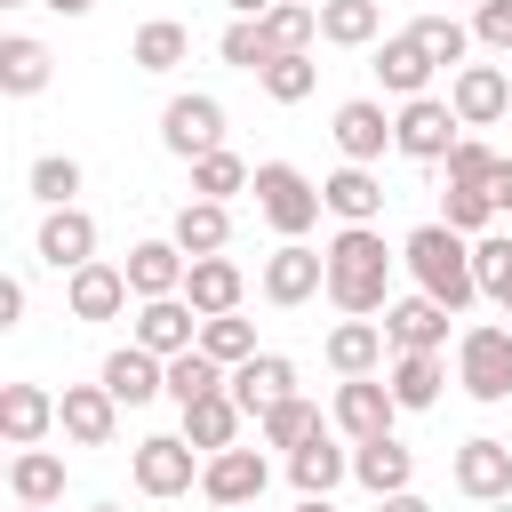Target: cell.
<instances>
[{"label": "cell", "mask_w": 512, "mask_h": 512, "mask_svg": "<svg viewBox=\"0 0 512 512\" xmlns=\"http://www.w3.org/2000/svg\"><path fill=\"white\" fill-rule=\"evenodd\" d=\"M320 256H328V304L344 320H368V312L392 304V248H384L376 224H344Z\"/></svg>", "instance_id": "cell-1"}, {"label": "cell", "mask_w": 512, "mask_h": 512, "mask_svg": "<svg viewBox=\"0 0 512 512\" xmlns=\"http://www.w3.org/2000/svg\"><path fill=\"white\" fill-rule=\"evenodd\" d=\"M400 264L416 272V296H432V304H448V312H464V304L480 296L472 240H464V232H448L440 216H432V224H416V232L400 240Z\"/></svg>", "instance_id": "cell-2"}, {"label": "cell", "mask_w": 512, "mask_h": 512, "mask_svg": "<svg viewBox=\"0 0 512 512\" xmlns=\"http://www.w3.org/2000/svg\"><path fill=\"white\" fill-rule=\"evenodd\" d=\"M248 192H256V216H264L280 240H304V232L320 224V208H328V200H320V184H312L304 168H288V160H264Z\"/></svg>", "instance_id": "cell-3"}, {"label": "cell", "mask_w": 512, "mask_h": 512, "mask_svg": "<svg viewBox=\"0 0 512 512\" xmlns=\"http://www.w3.org/2000/svg\"><path fill=\"white\" fill-rule=\"evenodd\" d=\"M456 384H464L480 408L512 400V328H496V320L464 328V336H456Z\"/></svg>", "instance_id": "cell-4"}, {"label": "cell", "mask_w": 512, "mask_h": 512, "mask_svg": "<svg viewBox=\"0 0 512 512\" xmlns=\"http://www.w3.org/2000/svg\"><path fill=\"white\" fill-rule=\"evenodd\" d=\"M456 144H464V120H456L448 96H408V104L392 112V152H408V160H448Z\"/></svg>", "instance_id": "cell-5"}, {"label": "cell", "mask_w": 512, "mask_h": 512, "mask_svg": "<svg viewBox=\"0 0 512 512\" xmlns=\"http://www.w3.org/2000/svg\"><path fill=\"white\" fill-rule=\"evenodd\" d=\"M128 472H136V488H144V496H184L208 464H200V448H192L184 432H152V440H136V448H128Z\"/></svg>", "instance_id": "cell-6"}, {"label": "cell", "mask_w": 512, "mask_h": 512, "mask_svg": "<svg viewBox=\"0 0 512 512\" xmlns=\"http://www.w3.org/2000/svg\"><path fill=\"white\" fill-rule=\"evenodd\" d=\"M160 144L176 152V160H208V152H224V104L216 96H168L160 104Z\"/></svg>", "instance_id": "cell-7"}, {"label": "cell", "mask_w": 512, "mask_h": 512, "mask_svg": "<svg viewBox=\"0 0 512 512\" xmlns=\"http://www.w3.org/2000/svg\"><path fill=\"white\" fill-rule=\"evenodd\" d=\"M256 288H264V304H280V312H296L304 296H328V256H320V248H304V240H280V248L264 256V272H256Z\"/></svg>", "instance_id": "cell-8"}, {"label": "cell", "mask_w": 512, "mask_h": 512, "mask_svg": "<svg viewBox=\"0 0 512 512\" xmlns=\"http://www.w3.org/2000/svg\"><path fill=\"white\" fill-rule=\"evenodd\" d=\"M448 480H456V496H472V504H512V440H496V432L464 440V448L448 456Z\"/></svg>", "instance_id": "cell-9"}, {"label": "cell", "mask_w": 512, "mask_h": 512, "mask_svg": "<svg viewBox=\"0 0 512 512\" xmlns=\"http://www.w3.org/2000/svg\"><path fill=\"white\" fill-rule=\"evenodd\" d=\"M392 416H400V400H392V384L384 376H344L336 384V432L360 448V440H392Z\"/></svg>", "instance_id": "cell-10"}, {"label": "cell", "mask_w": 512, "mask_h": 512, "mask_svg": "<svg viewBox=\"0 0 512 512\" xmlns=\"http://www.w3.org/2000/svg\"><path fill=\"white\" fill-rule=\"evenodd\" d=\"M32 256L72 280L80 264H96V216H88V208H48L40 232H32Z\"/></svg>", "instance_id": "cell-11"}, {"label": "cell", "mask_w": 512, "mask_h": 512, "mask_svg": "<svg viewBox=\"0 0 512 512\" xmlns=\"http://www.w3.org/2000/svg\"><path fill=\"white\" fill-rule=\"evenodd\" d=\"M448 104H456L464 128H496L512 112V72L504 64H464V72H448Z\"/></svg>", "instance_id": "cell-12"}, {"label": "cell", "mask_w": 512, "mask_h": 512, "mask_svg": "<svg viewBox=\"0 0 512 512\" xmlns=\"http://www.w3.org/2000/svg\"><path fill=\"white\" fill-rule=\"evenodd\" d=\"M56 424H64L72 448H112V432H120V400H112L104 384H64V392H56Z\"/></svg>", "instance_id": "cell-13"}, {"label": "cell", "mask_w": 512, "mask_h": 512, "mask_svg": "<svg viewBox=\"0 0 512 512\" xmlns=\"http://www.w3.org/2000/svg\"><path fill=\"white\" fill-rule=\"evenodd\" d=\"M264 480H272V464H264L256 448H224V456H208V472H200V496H208L216 512H248V504L264 496Z\"/></svg>", "instance_id": "cell-14"}, {"label": "cell", "mask_w": 512, "mask_h": 512, "mask_svg": "<svg viewBox=\"0 0 512 512\" xmlns=\"http://www.w3.org/2000/svg\"><path fill=\"white\" fill-rule=\"evenodd\" d=\"M128 344H144V352H160V360H176V352H200V312H192L184 296L136 304V328H128Z\"/></svg>", "instance_id": "cell-15"}, {"label": "cell", "mask_w": 512, "mask_h": 512, "mask_svg": "<svg viewBox=\"0 0 512 512\" xmlns=\"http://www.w3.org/2000/svg\"><path fill=\"white\" fill-rule=\"evenodd\" d=\"M448 304H432V296H392L384 304V344L392 352H448Z\"/></svg>", "instance_id": "cell-16"}, {"label": "cell", "mask_w": 512, "mask_h": 512, "mask_svg": "<svg viewBox=\"0 0 512 512\" xmlns=\"http://www.w3.org/2000/svg\"><path fill=\"white\" fill-rule=\"evenodd\" d=\"M96 384H104L120 408H144V400H160V392H168V360H160V352H144V344H120V352H104Z\"/></svg>", "instance_id": "cell-17"}, {"label": "cell", "mask_w": 512, "mask_h": 512, "mask_svg": "<svg viewBox=\"0 0 512 512\" xmlns=\"http://www.w3.org/2000/svg\"><path fill=\"white\" fill-rule=\"evenodd\" d=\"M336 152L352 160V168H376L384 160V144H392V112L376 104V96H352V104H336Z\"/></svg>", "instance_id": "cell-18"}, {"label": "cell", "mask_w": 512, "mask_h": 512, "mask_svg": "<svg viewBox=\"0 0 512 512\" xmlns=\"http://www.w3.org/2000/svg\"><path fill=\"white\" fill-rule=\"evenodd\" d=\"M120 272H128L136 304H160V296H184V272H192V256H184L176 240H136Z\"/></svg>", "instance_id": "cell-19"}, {"label": "cell", "mask_w": 512, "mask_h": 512, "mask_svg": "<svg viewBox=\"0 0 512 512\" xmlns=\"http://www.w3.org/2000/svg\"><path fill=\"white\" fill-rule=\"evenodd\" d=\"M128 296H136V288H128V272H120V264H104V256H96V264H80V272L64 280V312H72V320H120V312H128Z\"/></svg>", "instance_id": "cell-20"}, {"label": "cell", "mask_w": 512, "mask_h": 512, "mask_svg": "<svg viewBox=\"0 0 512 512\" xmlns=\"http://www.w3.org/2000/svg\"><path fill=\"white\" fill-rule=\"evenodd\" d=\"M240 296H248V272H240L232 256H200V264L184 272V304H192L200 320H224V312H240Z\"/></svg>", "instance_id": "cell-21"}, {"label": "cell", "mask_w": 512, "mask_h": 512, "mask_svg": "<svg viewBox=\"0 0 512 512\" xmlns=\"http://www.w3.org/2000/svg\"><path fill=\"white\" fill-rule=\"evenodd\" d=\"M232 400H240L248 416L296 400V360H288V352H256V360H240V368H232Z\"/></svg>", "instance_id": "cell-22"}, {"label": "cell", "mask_w": 512, "mask_h": 512, "mask_svg": "<svg viewBox=\"0 0 512 512\" xmlns=\"http://www.w3.org/2000/svg\"><path fill=\"white\" fill-rule=\"evenodd\" d=\"M0 432H8V448H40L56 432V392L48 384H0Z\"/></svg>", "instance_id": "cell-23"}, {"label": "cell", "mask_w": 512, "mask_h": 512, "mask_svg": "<svg viewBox=\"0 0 512 512\" xmlns=\"http://www.w3.org/2000/svg\"><path fill=\"white\" fill-rule=\"evenodd\" d=\"M320 200H328V216H336V224H376V216H384V176L344 160L336 176H320Z\"/></svg>", "instance_id": "cell-24"}, {"label": "cell", "mask_w": 512, "mask_h": 512, "mask_svg": "<svg viewBox=\"0 0 512 512\" xmlns=\"http://www.w3.org/2000/svg\"><path fill=\"white\" fill-rule=\"evenodd\" d=\"M432 72H440V64L416 48V32H392V40H376V80H384L400 104H408V96H432Z\"/></svg>", "instance_id": "cell-25"}, {"label": "cell", "mask_w": 512, "mask_h": 512, "mask_svg": "<svg viewBox=\"0 0 512 512\" xmlns=\"http://www.w3.org/2000/svg\"><path fill=\"white\" fill-rule=\"evenodd\" d=\"M168 240H176L192 264H200V256H224V248H232V208H224V200H184L176 224H168Z\"/></svg>", "instance_id": "cell-26"}, {"label": "cell", "mask_w": 512, "mask_h": 512, "mask_svg": "<svg viewBox=\"0 0 512 512\" xmlns=\"http://www.w3.org/2000/svg\"><path fill=\"white\" fill-rule=\"evenodd\" d=\"M352 480H360L368 496H408L416 448H400V440H360V448H352Z\"/></svg>", "instance_id": "cell-27"}, {"label": "cell", "mask_w": 512, "mask_h": 512, "mask_svg": "<svg viewBox=\"0 0 512 512\" xmlns=\"http://www.w3.org/2000/svg\"><path fill=\"white\" fill-rule=\"evenodd\" d=\"M320 352H328L336 376H376L384 368V320H336Z\"/></svg>", "instance_id": "cell-28"}, {"label": "cell", "mask_w": 512, "mask_h": 512, "mask_svg": "<svg viewBox=\"0 0 512 512\" xmlns=\"http://www.w3.org/2000/svg\"><path fill=\"white\" fill-rule=\"evenodd\" d=\"M48 72H56L48 40H32V32H8V40H0V88H8V96H40Z\"/></svg>", "instance_id": "cell-29"}, {"label": "cell", "mask_w": 512, "mask_h": 512, "mask_svg": "<svg viewBox=\"0 0 512 512\" xmlns=\"http://www.w3.org/2000/svg\"><path fill=\"white\" fill-rule=\"evenodd\" d=\"M240 400L232 392H216V400H200V408H184V440L200 448V456H224V448H240Z\"/></svg>", "instance_id": "cell-30"}, {"label": "cell", "mask_w": 512, "mask_h": 512, "mask_svg": "<svg viewBox=\"0 0 512 512\" xmlns=\"http://www.w3.org/2000/svg\"><path fill=\"white\" fill-rule=\"evenodd\" d=\"M288 480H296V496H328L336 480H352V448H336V440L320 432V440H304V448L288 456Z\"/></svg>", "instance_id": "cell-31"}, {"label": "cell", "mask_w": 512, "mask_h": 512, "mask_svg": "<svg viewBox=\"0 0 512 512\" xmlns=\"http://www.w3.org/2000/svg\"><path fill=\"white\" fill-rule=\"evenodd\" d=\"M384 0H320V40L328 48H376Z\"/></svg>", "instance_id": "cell-32"}, {"label": "cell", "mask_w": 512, "mask_h": 512, "mask_svg": "<svg viewBox=\"0 0 512 512\" xmlns=\"http://www.w3.org/2000/svg\"><path fill=\"white\" fill-rule=\"evenodd\" d=\"M192 56V32L176 24V16H152V24H136V40H128V64L136 72H176Z\"/></svg>", "instance_id": "cell-33"}, {"label": "cell", "mask_w": 512, "mask_h": 512, "mask_svg": "<svg viewBox=\"0 0 512 512\" xmlns=\"http://www.w3.org/2000/svg\"><path fill=\"white\" fill-rule=\"evenodd\" d=\"M384 384H392L400 408H432L440 384H448V360H440V352H392V376H384Z\"/></svg>", "instance_id": "cell-34"}, {"label": "cell", "mask_w": 512, "mask_h": 512, "mask_svg": "<svg viewBox=\"0 0 512 512\" xmlns=\"http://www.w3.org/2000/svg\"><path fill=\"white\" fill-rule=\"evenodd\" d=\"M216 392H232V368H216L208 352H176V360H168V400H176V408H200V400H216Z\"/></svg>", "instance_id": "cell-35"}, {"label": "cell", "mask_w": 512, "mask_h": 512, "mask_svg": "<svg viewBox=\"0 0 512 512\" xmlns=\"http://www.w3.org/2000/svg\"><path fill=\"white\" fill-rule=\"evenodd\" d=\"M320 432H328V424H320V408H312V400H304V392H296V400H280V408H264V416H256V440H264V448H288V456H296V448H304V440H320Z\"/></svg>", "instance_id": "cell-36"}, {"label": "cell", "mask_w": 512, "mask_h": 512, "mask_svg": "<svg viewBox=\"0 0 512 512\" xmlns=\"http://www.w3.org/2000/svg\"><path fill=\"white\" fill-rule=\"evenodd\" d=\"M8 488H16V504H56V496H64V456L16 448V456H8Z\"/></svg>", "instance_id": "cell-37"}, {"label": "cell", "mask_w": 512, "mask_h": 512, "mask_svg": "<svg viewBox=\"0 0 512 512\" xmlns=\"http://www.w3.org/2000/svg\"><path fill=\"white\" fill-rule=\"evenodd\" d=\"M408 32H416V48H424L440 72H464V56H472V24H456V16H416Z\"/></svg>", "instance_id": "cell-38"}, {"label": "cell", "mask_w": 512, "mask_h": 512, "mask_svg": "<svg viewBox=\"0 0 512 512\" xmlns=\"http://www.w3.org/2000/svg\"><path fill=\"white\" fill-rule=\"evenodd\" d=\"M216 56L232 64V72H264L280 48H272V32H264V16H232L224 24V40H216Z\"/></svg>", "instance_id": "cell-39"}, {"label": "cell", "mask_w": 512, "mask_h": 512, "mask_svg": "<svg viewBox=\"0 0 512 512\" xmlns=\"http://www.w3.org/2000/svg\"><path fill=\"white\" fill-rule=\"evenodd\" d=\"M256 184V168L240 160V152H208V160H192V200H224L232 208V192H248Z\"/></svg>", "instance_id": "cell-40"}, {"label": "cell", "mask_w": 512, "mask_h": 512, "mask_svg": "<svg viewBox=\"0 0 512 512\" xmlns=\"http://www.w3.org/2000/svg\"><path fill=\"white\" fill-rule=\"evenodd\" d=\"M24 184H32L40 208H80V160H72V152H40Z\"/></svg>", "instance_id": "cell-41"}, {"label": "cell", "mask_w": 512, "mask_h": 512, "mask_svg": "<svg viewBox=\"0 0 512 512\" xmlns=\"http://www.w3.org/2000/svg\"><path fill=\"white\" fill-rule=\"evenodd\" d=\"M264 32H272L280 56H312V40H320V8H312V0H280V8L264 16Z\"/></svg>", "instance_id": "cell-42"}, {"label": "cell", "mask_w": 512, "mask_h": 512, "mask_svg": "<svg viewBox=\"0 0 512 512\" xmlns=\"http://www.w3.org/2000/svg\"><path fill=\"white\" fill-rule=\"evenodd\" d=\"M256 88H264L272 104H304V96L320 88V64H312V56H272V64L256 72Z\"/></svg>", "instance_id": "cell-43"}, {"label": "cell", "mask_w": 512, "mask_h": 512, "mask_svg": "<svg viewBox=\"0 0 512 512\" xmlns=\"http://www.w3.org/2000/svg\"><path fill=\"white\" fill-rule=\"evenodd\" d=\"M200 352H208L216 368H240V360H256V328H248L240 312H224V320H200Z\"/></svg>", "instance_id": "cell-44"}, {"label": "cell", "mask_w": 512, "mask_h": 512, "mask_svg": "<svg viewBox=\"0 0 512 512\" xmlns=\"http://www.w3.org/2000/svg\"><path fill=\"white\" fill-rule=\"evenodd\" d=\"M488 216H496V200H488L480 184H448V192H440V224H448V232L480 240V232H488Z\"/></svg>", "instance_id": "cell-45"}, {"label": "cell", "mask_w": 512, "mask_h": 512, "mask_svg": "<svg viewBox=\"0 0 512 512\" xmlns=\"http://www.w3.org/2000/svg\"><path fill=\"white\" fill-rule=\"evenodd\" d=\"M472 272H480V296L504 304V288H512V232H480L472 240Z\"/></svg>", "instance_id": "cell-46"}, {"label": "cell", "mask_w": 512, "mask_h": 512, "mask_svg": "<svg viewBox=\"0 0 512 512\" xmlns=\"http://www.w3.org/2000/svg\"><path fill=\"white\" fill-rule=\"evenodd\" d=\"M440 168H448V184H480V192H488V168H496V152H488L480 136H464V144H456Z\"/></svg>", "instance_id": "cell-47"}, {"label": "cell", "mask_w": 512, "mask_h": 512, "mask_svg": "<svg viewBox=\"0 0 512 512\" xmlns=\"http://www.w3.org/2000/svg\"><path fill=\"white\" fill-rule=\"evenodd\" d=\"M472 40L496 48V56H512V0H480L472 8Z\"/></svg>", "instance_id": "cell-48"}, {"label": "cell", "mask_w": 512, "mask_h": 512, "mask_svg": "<svg viewBox=\"0 0 512 512\" xmlns=\"http://www.w3.org/2000/svg\"><path fill=\"white\" fill-rule=\"evenodd\" d=\"M24 320V280H0V328Z\"/></svg>", "instance_id": "cell-49"}, {"label": "cell", "mask_w": 512, "mask_h": 512, "mask_svg": "<svg viewBox=\"0 0 512 512\" xmlns=\"http://www.w3.org/2000/svg\"><path fill=\"white\" fill-rule=\"evenodd\" d=\"M488 200L512 208V160H504V152H496V168H488Z\"/></svg>", "instance_id": "cell-50"}, {"label": "cell", "mask_w": 512, "mask_h": 512, "mask_svg": "<svg viewBox=\"0 0 512 512\" xmlns=\"http://www.w3.org/2000/svg\"><path fill=\"white\" fill-rule=\"evenodd\" d=\"M376 512H432V504H424V496L408 488V496H376Z\"/></svg>", "instance_id": "cell-51"}, {"label": "cell", "mask_w": 512, "mask_h": 512, "mask_svg": "<svg viewBox=\"0 0 512 512\" xmlns=\"http://www.w3.org/2000/svg\"><path fill=\"white\" fill-rule=\"evenodd\" d=\"M224 8H232V16H272L280 0H224Z\"/></svg>", "instance_id": "cell-52"}, {"label": "cell", "mask_w": 512, "mask_h": 512, "mask_svg": "<svg viewBox=\"0 0 512 512\" xmlns=\"http://www.w3.org/2000/svg\"><path fill=\"white\" fill-rule=\"evenodd\" d=\"M48 8H56V16H88L96 0H48Z\"/></svg>", "instance_id": "cell-53"}, {"label": "cell", "mask_w": 512, "mask_h": 512, "mask_svg": "<svg viewBox=\"0 0 512 512\" xmlns=\"http://www.w3.org/2000/svg\"><path fill=\"white\" fill-rule=\"evenodd\" d=\"M296 512H336V504H328V496H304V504H296Z\"/></svg>", "instance_id": "cell-54"}, {"label": "cell", "mask_w": 512, "mask_h": 512, "mask_svg": "<svg viewBox=\"0 0 512 512\" xmlns=\"http://www.w3.org/2000/svg\"><path fill=\"white\" fill-rule=\"evenodd\" d=\"M496 312H504V320H512V288H504V304H496Z\"/></svg>", "instance_id": "cell-55"}, {"label": "cell", "mask_w": 512, "mask_h": 512, "mask_svg": "<svg viewBox=\"0 0 512 512\" xmlns=\"http://www.w3.org/2000/svg\"><path fill=\"white\" fill-rule=\"evenodd\" d=\"M16 512H48V504H16Z\"/></svg>", "instance_id": "cell-56"}, {"label": "cell", "mask_w": 512, "mask_h": 512, "mask_svg": "<svg viewBox=\"0 0 512 512\" xmlns=\"http://www.w3.org/2000/svg\"><path fill=\"white\" fill-rule=\"evenodd\" d=\"M88 512H120V504H88Z\"/></svg>", "instance_id": "cell-57"}, {"label": "cell", "mask_w": 512, "mask_h": 512, "mask_svg": "<svg viewBox=\"0 0 512 512\" xmlns=\"http://www.w3.org/2000/svg\"><path fill=\"white\" fill-rule=\"evenodd\" d=\"M0 8H24V0H0Z\"/></svg>", "instance_id": "cell-58"}, {"label": "cell", "mask_w": 512, "mask_h": 512, "mask_svg": "<svg viewBox=\"0 0 512 512\" xmlns=\"http://www.w3.org/2000/svg\"><path fill=\"white\" fill-rule=\"evenodd\" d=\"M504 72H512V56H504Z\"/></svg>", "instance_id": "cell-59"}, {"label": "cell", "mask_w": 512, "mask_h": 512, "mask_svg": "<svg viewBox=\"0 0 512 512\" xmlns=\"http://www.w3.org/2000/svg\"><path fill=\"white\" fill-rule=\"evenodd\" d=\"M248 512H256V504H248Z\"/></svg>", "instance_id": "cell-60"}]
</instances>
